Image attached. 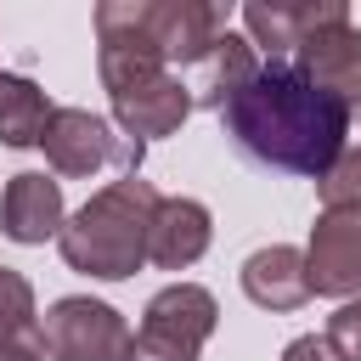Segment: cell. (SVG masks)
I'll use <instances>...</instances> for the list:
<instances>
[{
  "instance_id": "21",
  "label": "cell",
  "mask_w": 361,
  "mask_h": 361,
  "mask_svg": "<svg viewBox=\"0 0 361 361\" xmlns=\"http://www.w3.org/2000/svg\"><path fill=\"white\" fill-rule=\"evenodd\" d=\"M282 361H344V355L327 344V333H299V338L282 350Z\"/></svg>"
},
{
  "instance_id": "7",
  "label": "cell",
  "mask_w": 361,
  "mask_h": 361,
  "mask_svg": "<svg viewBox=\"0 0 361 361\" xmlns=\"http://www.w3.org/2000/svg\"><path fill=\"white\" fill-rule=\"evenodd\" d=\"M350 23V6L344 0H248L243 6V28L254 39V51H265L271 62H293L299 45L322 28H338Z\"/></svg>"
},
{
  "instance_id": "17",
  "label": "cell",
  "mask_w": 361,
  "mask_h": 361,
  "mask_svg": "<svg viewBox=\"0 0 361 361\" xmlns=\"http://www.w3.org/2000/svg\"><path fill=\"white\" fill-rule=\"evenodd\" d=\"M322 214H361V147H344L338 164L316 180Z\"/></svg>"
},
{
  "instance_id": "8",
  "label": "cell",
  "mask_w": 361,
  "mask_h": 361,
  "mask_svg": "<svg viewBox=\"0 0 361 361\" xmlns=\"http://www.w3.org/2000/svg\"><path fill=\"white\" fill-rule=\"evenodd\" d=\"M305 271L316 299H361V214H316Z\"/></svg>"
},
{
  "instance_id": "1",
  "label": "cell",
  "mask_w": 361,
  "mask_h": 361,
  "mask_svg": "<svg viewBox=\"0 0 361 361\" xmlns=\"http://www.w3.org/2000/svg\"><path fill=\"white\" fill-rule=\"evenodd\" d=\"M350 107L333 102L327 90H316L299 62H265L226 107H220V124L226 135L271 164V169H288V175H310L322 180L338 152H344V135H350Z\"/></svg>"
},
{
  "instance_id": "15",
  "label": "cell",
  "mask_w": 361,
  "mask_h": 361,
  "mask_svg": "<svg viewBox=\"0 0 361 361\" xmlns=\"http://www.w3.org/2000/svg\"><path fill=\"white\" fill-rule=\"evenodd\" d=\"M51 102L34 79L23 73H0V147H39L45 124H51Z\"/></svg>"
},
{
  "instance_id": "19",
  "label": "cell",
  "mask_w": 361,
  "mask_h": 361,
  "mask_svg": "<svg viewBox=\"0 0 361 361\" xmlns=\"http://www.w3.org/2000/svg\"><path fill=\"white\" fill-rule=\"evenodd\" d=\"M327 344H333L344 361H361V299H344V305L327 316Z\"/></svg>"
},
{
  "instance_id": "20",
  "label": "cell",
  "mask_w": 361,
  "mask_h": 361,
  "mask_svg": "<svg viewBox=\"0 0 361 361\" xmlns=\"http://www.w3.org/2000/svg\"><path fill=\"white\" fill-rule=\"evenodd\" d=\"M0 322H34V282L0 265Z\"/></svg>"
},
{
  "instance_id": "12",
  "label": "cell",
  "mask_w": 361,
  "mask_h": 361,
  "mask_svg": "<svg viewBox=\"0 0 361 361\" xmlns=\"http://www.w3.org/2000/svg\"><path fill=\"white\" fill-rule=\"evenodd\" d=\"M220 34H226L220 6H209V0H152V39H158L164 62L192 68V62L214 56Z\"/></svg>"
},
{
  "instance_id": "14",
  "label": "cell",
  "mask_w": 361,
  "mask_h": 361,
  "mask_svg": "<svg viewBox=\"0 0 361 361\" xmlns=\"http://www.w3.org/2000/svg\"><path fill=\"white\" fill-rule=\"evenodd\" d=\"M243 293H248L259 310H299V305L310 299L305 248H288V243L254 248V254L243 259Z\"/></svg>"
},
{
  "instance_id": "16",
  "label": "cell",
  "mask_w": 361,
  "mask_h": 361,
  "mask_svg": "<svg viewBox=\"0 0 361 361\" xmlns=\"http://www.w3.org/2000/svg\"><path fill=\"white\" fill-rule=\"evenodd\" d=\"M259 68H265V62H259L254 39H248V34H231V28H226V34H220V45H214V79H209L203 102H209V107L220 113V107H226V102H231V96H237V90H243V85H248V79H254Z\"/></svg>"
},
{
  "instance_id": "6",
  "label": "cell",
  "mask_w": 361,
  "mask_h": 361,
  "mask_svg": "<svg viewBox=\"0 0 361 361\" xmlns=\"http://www.w3.org/2000/svg\"><path fill=\"white\" fill-rule=\"evenodd\" d=\"M130 344H135L130 322L90 293H68L45 310L51 361H130Z\"/></svg>"
},
{
  "instance_id": "10",
  "label": "cell",
  "mask_w": 361,
  "mask_h": 361,
  "mask_svg": "<svg viewBox=\"0 0 361 361\" xmlns=\"http://www.w3.org/2000/svg\"><path fill=\"white\" fill-rule=\"evenodd\" d=\"M68 214H62V180L56 175H39V169H23L6 180V197H0V231L23 248L45 243V237H62Z\"/></svg>"
},
{
  "instance_id": "13",
  "label": "cell",
  "mask_w": 361,
  "mask_h": 361,
  "mask_svg": "<svg viewBox=\"0 0 361 361\" xmlns=\"http://www.w3.org/2000/svg\"><path fill=\"white\" fill-rule=\"evenodd\" d=\"M214 243V220L197 197H158V214H152V237H147V259L158 271H186L209 254Z\"/></svg>"
},
{
  "instance_id": "18",
  "label": "cell",
  "mask_w": 361,
  "mask_h": 361,
  "mask_svg": "<svg viewBox=\"0 0 361 361\" xmlns=\"http://www.w3.org/2000/svg\"><path fill=\"white\" fill-rule=\"evenodd\" d=\"M45 327L39 322H0V361H45Z\"/></svg>"
},
{
  "instance_id": "11",
  "label": "cell",
  "mask_w": 361,
  "mask_h": 361,
  "mask_svg": "<svg viewBox=\"0 0 361 361\" xmlns=\"http://www.w3.org/2000/svg\"><path fill=\"white\" fill-rule=\"evenodd\" d=\"M192 107H197V96H192L175 73H164V79H152V85H135V90L113 96V124H118V135H130V141L141 147V141L175 135V130L192 118Z\"/></svg>"
},
{
  "instance_id": "9",
  "label": "cell",
  "mask_w": 361,
  "mask_h": 361,
  "mask_svg": "<svg viewBox=\"0 0 361 361\" xmlns=\"http://www.w3.org/2000/svg\"><path fill=\"white\" fill-rule=\"evenodd\" d=\"M299 73L327 90L333 102H344L350 113H361V28L355 23H338V28H322L299 45Z\"/></svg>"
},
{
  "instance_id": "2",
  "label": "cell",
  "mask_w": 361,
  "mask_h": 361,
  "mask_svg": "<svg viewBox=\"0 0 361 361\" xmlns=\"http://www.w3.org/2000/svg\"><path fill=\"white\" fill-rule=\"evenodd\" d=\"M152 214H158V186L141 180V175H118L107 180L102 192H90L56 248H62V265L79 271V276H96V282H124L147 265V237H152Z\"/></svg>"
},
{
  "instance_id": "4",
  "label": "cell",
  "mask_w": 361,
  "mask_h": 361,
  "mask_svg": "<svg viewBox=\"0 0 361 361\" xmlns=\"http://www.w3.org/2000/svg\"><path fill=\"white\" fill-rule=\"evenodd\" d=\"M164 51L152 39V0H102L96 6V73L107 96L164 79Z\"/></svg>"
},
{
  "instance_id": "5",
  "label": "cell",
  "mask_w": 361,
  "mask_h": 361,
  "mask_svg": "<svg viewBox=\"0 0 361 361\" xmlns=\"http://www.w3.org/2000/svg\"><path fill=\"white\" fill-rule=\"evenodd\" d=\"M45 158L56 175H96L107 164H118L124 175H141V147L130 135H113V124L90 107H56L51 124H45Z\"/></svg>"
},
{
  "instance_id": "3",
  "label": "cell",
  "mask_w": 361,
  "mask_h": 361,
  "mask_svg": "<svg viewBox=\"0 0 361 361\" xmlns=\"http://www.w3.org/2000/svg\"><path fill=\"white\" fill-rule=\"evenodd\" d=\"M214 322H220V305L203 282H169L147 299L130 361H197Z\"/></svg>"
}]
</instances>
